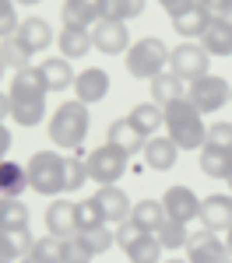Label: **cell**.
Masks as SVG:
<instances>
[{
    "mask_svg": "<svg viewBox=\"0 0 232 263\" xmlns=\"http://www.w3.org/2000/svg\"><path fill=\"white\" fill-rule=\"evenodd\" d=\"M166 137L176 144L180 151H201V147L208 144V123H204V116L190 105L187 95L166 105Z\"/></svg>",
    "mask_w": 232,
    "mask_h": 263,
    "instance_id": "6da1fadb",
    "label": "cell"
},
{
    "mask_svg": "<svg viewBox=\"0 0 232 263\" xmlns=\"http://www.w3.org/2000/svg\"><path fill=\"white\" fill-rule=\"evenodd\" d=\"M88 126H92V116H88V105L84 102H63L53 109V116L46 123V134H49V141L63 147V151H78L88 137Z\"/></svg>",
    "mask_w": 232,
    "mask_h": 263,
    "instance_id": "7a4b0ae2",
    "label": "cell"
},
{
    "mask_svg": "<svg viewBox=\"0 0 232 263\" xmlns=\"http://www.w3.org/2000/svg\"><path fill=\"white\" fill-rule=\"evenodd\" d=\"M169 53L172 49H166V42L155 39V35H145V39L130 42V49H127V74L137 78V81H151V78L166 74Z\"/></svg>",
    "mask_w": 232,
    "mask_h": 263,
    "instance_id": "3957f363",
    "label": "cell"
},
{
    "mask_svg": "<svg viewBox=\"0 0 232 263\" xmlns=\"http://www.w3.org/2000/svg\"><path fill=\"white\" fill-rule=\"evenodd\" d=\"M25 168H28V190H35L42 197H60L63 190H67L63 155H57V151H35Z\"/></svg>",
    "mask_w": 232,
    "mask_h": 263,
    "instance_id": "277c9868",
    "label": "cell"
},
{
    "mask_svg": "<svg viewBox=\"0 0 232 263\" xmlns=\"http://www.w3.org/2000/svg\"><path fill=\"white\" fill-rule=\"evenodd\" d=\"M187 99L201 116H211V112H218L222 105L232 102V84L218 74H204V78L187 84Z\"/></svg>",
    "mask_w": 232,
    "mask_h": 263,
    "instance_id": "5b68a950",
    "label": "cell"
},
{
    "mask_svg": "<svg viewBox=\"0 0 232 263\" xmlns=\"http://www.w3.org/2000/svg\"><path fill=\"white\" fill-rule=\"evenodd\" d=\"M127 158L120 147H113V144H99L95 151H88L84 155V165H88V179L99 182V186H116V179H123L127 172Z\"/></svg>",
    "mask_w": 232,
    "mask_h": 263,
    "instance_id": "8992f818",
    "label": "cell"
},
{
    "mask_svg": "<svg viewBox=\"0 0 232 263\" xmlns=\"http://www.w3.org/2000/svg\"><path fill=\"white\" fill-rule=\"evenodd\" d=\"M211 57L204 53V46L201 42H183V46H176L172 53H169V70L180 78L183 84L197 81V78H204L211 74Z\"/></svg>",
    "mask_w": 232,
    "mask_h": 263,
    "instance_id": "52a82bcc",
    "label": "cell"
},
{
    "mask_svg": "<svg viewBox=\"0 0 232 263\" xmlns=\"http://www.w3.org/2000/svg\"><path fill=\"white\" fill-rule=\"evenodd\" d=\"M187 260L190 263H232V253L225 239H218V232H190L187 239Z\"/></svg>",
    "mask_w": 232,
    "mask_h": 263,
    "instance_id": "ba28073f",
    "label": "cell"
},
{
    "mask_svg": "<svg viewBox=\"0 0 232 263\" xmlns=\"http://www.w3.org/2000/svg\"><path fill=\"white\" fill-rule=\"evenodd\" d=\"M162 207H166L169 221L190 224V221H197V214H201V197L190 186H169L162 193Z\"/></svg>",
    "mask_w": 232,
    "mask_h": 263,
    "instance_id": "9c48e42d",
    "label": "cell"
},
{
    "mask_svg": "<svg viewBox=\"0 0 232 263\" xmlns=\"http://www.w3.org/2000/svg\"><path fill=\"white\" fill-rule=\"evenodd\" d=\"M92 42L95 49L105 53V57H120L130 49V28L123 21H113V18H99L95 28H92Z\"/></svg>",
    "mask_w": 232,
    "mask_h": 263,
    "instance_id": "30bf717a",
    "label": "cell"
},
{
    "mask_svg": "<svg viewBox=\"0 0 232 263\" xmlns=\"http://www.w3.org/2000/svg\"><path fill=\"white\" fill-rule=\"evenodd\" d=\"M78 203L74 200H63V197H53V203L46 207V232L53 239H70L78 235V218H74Z\"/></svg>",
    "mask_w": 232,
    "mask_h": 263,
    "instance_id": "8fae6325",
    "label": "cell"
},
{
    "mask_svg": "<svg viewBox=\"0 0 232 263\" xmlns=\"http://www.w3.org/2000/svg\"><path fill=\"white\" fill-rule=\"evenodd\" d=\"M201 224L208 232H229L232 228V197L229 193H211L201 200Z\"/></svg>",
    "mask_w": 232,
    "mask_h": 263,
    "instance_id": "7c38bea8",
    "label": "cell"
},
{
    "mask_svg": "<svg viewBox=\"0 0 232 263\" xmlns=\"http://www.w3.org/2000/svg\"><path fill=\"white\" fill-rule=\"evenodd\" d=\"M105 144L120 147L127 158H130V155H141V151H145L148 137L134 126V123H130V116H120V120L109 123V130H105Z\"/></svg>",
    "mask_w": 232,
    "mask_h": 263,
    "instance_id": "4fadbf2b",
    "label": "cell"
},
{
    "mask_svg": "<svg viewBox=\"0 0 232 263\" xmlns=\"http://www.w3.org/2000/svg\"><path fill=\"white\" fill-rule=\"evenodd\" d=\"M109 95V74L102 67H84L81 74L74 78V99L84 105H95Z\"/></svg>",
    "mask_w": 232,
    "mask_h": 263,
    "instance_id": "5bb4252c",
    "label": "cell"
},
{
    "mask_svg": "<svg viewBox=\"0 0 232 263\" xmlns=\"http://www.w3.org/2000/svg\"><path fill=\"white\" fill-rule=\"evenodd\" d=\"M169 21H172V32H176L180 39H201V35L208 32V25H211V14L193 0L190 7L176 11V14H169Z\"/></svg>",
    "mask_w": 232,
    "mask_h": 263,
    "instance_id": "9a60e30c",
    "label": "cell"
},
{
    "mask_svg": "<svg viewBox=\"0 0 232 263\" xmlns=\"http://www.w3.org/2000/svg\"><path fill=\"white\" fill-rule=\"evenodd\" d=\"M95 203H99V211H102L105 224H123L127 218H130V211H134L130 197H127L120 186H99Z\"/></svg>",
    "mask_w": 232,
    "mask_h": 263,
    "instance_id": "2e32d148",
    "label": "cell"
},
{
    "mask_svg": "<svg viewBox=\"0 0 232 263\" xmlns=\"http://www.w3.org/2000/svg\"><path fill=\"white\" fill-rule=\"evenodd\" d=\"M14 39L35 57V53H46L49 42H57V35H53V28H49V21H46V18H25L18 25V32H14Z\"/></svg>",
    "mask_w": 232,
    "mask_h": 263,
    "instance_id": "e0dca14e",
    "label": "cell"
},
{
    "mask_svg": "<svg viewBox=\"0 0 232 263\" xmlns=\"http://www.w3.org/2000/svg\"><path fill=\"white\" fill-rule=\"evenodd\" d=\"M141 158H145V165L151 172H169V168L176 165V158H180V147L169 141L166 134H155V137H148Z\"/></svg>",
    "mask_w": 232,
    "mask_h": 263,
    "instance_id": "ac0fdd59",
    "label": "cell"
},
{
    "mask_svg": "<svg viewBox=\"0 0 232 263\" xmlns=\"http://www.w3.org/2000/svg\"><path fill=\"white\" fill-rule=\"evenodd\" d=\"M201 46L208 57H232V18H211Z\"/></svg>",
    "mask_w": 232,
    "mask_h": 263,
    "instance_id": "d6986e66",
    "label": "cell"
},
{
    "mask_svg": "<svg viewBox=\"0 0 232 263\" xmlns=\"http://www.w3.org/2000/svg\"><path fill=\"white\" fill-rule=\"evenodd\" d=\"M57 46H60V57L63 60H81L95 49L92 42V28H63L57 35Z\"/></svg>",
    "mask_w": 232,
    "mask_h": 263,
    "instance_id": "ffe728a7",
    "label": "cell"
},
{
    "mask_svg": "<svg viewBox=\"0 0 232 263\" xmlns=\"http://www.w3.org/2000/svg\"><path fill=\"white\" fill-rule=\"evenodd\" d=\"M11 120L18 126H39L46 120V99L35 95H11Z\"/></svg>",
    "mask_w": 232,
    "mask_h": 263,
    "instance_id": "44dd1931",
    "label": "cell"
},
{
    "mask_svg": "<svg viewBox=\"0 0 232 263\" xmlns=\"http://www.w3.org/2000/svg\"><path fill=\"white\" fill-rule=\"evenodd\" d=\"M201 172L211 179H232V151L204 144L201 147Z\"/></svg>",
    "mask_w": 232,
    "mask_h": 263,
    "instance_id": "7402d4cb",
    "label": "cell"
},
{
    "mask_svg": "<svg viewBox=\"0 0 232 263\" xmlns=\"http://www.w3.org/2000/svg\"><path fill=\"white\" fill-rule=\"evenodd\" d=\"M46 78H42V67H21L11 78V91L7 95H35V99H46Z\"/></svg>",
    "mask_w": 232,
    "mask_h": 263,
    "instance_id": "603a6c76",
    "label": "cell"
},
{
    "mask_svg": "<svg viewBox=\"0 0 232 263\" xmlns=\"http://www.w3.org/2000/svg\"><path fill=\"white\" fill-rule=\"evenodd\" d=\"M39 67H42V78H46V88H49V91H63V88L74 84V67H70V60H63V57H46Z\"/></svg>",
    "mask_w": 232,
    "mask_h": 263,
    "instance_id": "cb8c5ba5",
    "label": "cell"
},
{
    "mask_svg": "<svg viewBox=\"0 0 232 263\" xmlns=\"http://www.w3.org/2000/svg\"><path fill=\"white\" fill-rule=\"evenodd\" d=\"M148 84H151V102H155V105H162V109H166L169 102H176V99H183V95H187V84L180 81L172 70L158 74V78H151Z\"/></svg>",
    "mask_w": 232,
    "mask_h": 263,
    "instance_id": "d4e9b609",
    "label": "cell"
},
{
    "mask_svg": "<svg viewBox=\"0 0 232 263\" xmlns=\"http://www.w3.org/2000/svg\"><path fill=\"white\" fill-rule=\"evenodd\" d=\"M130 123H134L145 137H155L158 126H166V109L155 105V102H141V105L130 109Z\"/></svg>",
    "mask_w": 232,
    "mask_h": 263,
    "instance_id": "484cf974",
    "label": "cell"
},
{
    "mask_svg": "<svg viewBox=\"0 0 232 263\" xmlns=\"http://www.w3.org/2000/svg\"><path fill=\"white\" fill-rule=\"evenodd\" d=\"M28 190V168L11 158L0 162V197H21Z\"/></svg>",
    "mask_w": 232,
    "mask_h": 263,
    "instance_id": "4316f807",
    "label": "cell"
},
{
    "mask_svg": "<svg viewBox=\"0 0 232 263\" xmlns=\"http://www.w3.org/2000/svg\"><path fill=\"white\" fill-rule=\"evenodd\" d=\"M130 221H137L145 232H158L162 228V221H166V207H162V200H151V197H145V200L134 203V211H130Z\"/></svg>",
    "mask_w": 232,
    "mask_h": 263,
    "instance_id": "83f0119b",
    "label": "cell"
},
{
    "mask_svg": "<svg viewBox=\"0 0 232 263\" xmlns=\"http://www.w3.org/2000/svg\"><path fill=\"white\" fill-rule=\"evenodd\" d=\"M18 263H63V239H53V235H42L32 242L28 256Z\"/></svg>",
    "mask_w": 232,
    "mask_h": 263,
    "instance_id": "f1b7e54d",
    "label": "cell"
},
{
    "mask_svg": "<svg viewBox=\"0 0 232 263\" xmlns=\"http://www.w3.org/2000/svg\"><path fill=\"white\" fill-rule=\"evenodd\" d=\"M14 228H28V207L21 203V197H0V232Z\"/></svg>",
    "mask_w": 232,
    "mask_h": 263,
    "instance_id": "f546056e",
    "label": "cell"
},
{
    "mask_svg": "<svg viewBox=\"0 0 232 263\" xmlns=\"http://www.w3.org/2000/svg\"><path fill=\"white\" fill-rule=\"evenodd\" d=\"M123 253L130 263H162V246H158V239L151 232H145L141 239H134Z\"/></svg>",
    "mask_w": 232,
    "mask_h": 263,
    "instance_id": "4dcf8cb0",
    "label": "cell"
},
{
    "mask_svg": "<svg viewBox=\"0 0 232 263\" xmlns=\"http://www.w3.org/2000/svg\"><path fill=\"white\" fill-rule=\"evenodd\" d=\"M60 18H63V28H95V21H99L88 7H81L78 0H63Z\"/></svg>",
    "mask_w": 232,
    "mask_h": 263,
    "instance_id": "1f68e13d",
    "label": "cell"
},
{
    "mask_svg": "<svg viewBox=\"0 0 232 263\" xmlns=\"http://www.w3.org/2000/svg\"><path fill=\"white\" fill-rule=\"evenodd\" d=\"M145 14V0H105V11L102 18H113V21H134Z\"/></svg>",
    "mask_w": 232,
    "mask_h": 263,
    "instance_id": "d6a6232c",
    "label": "cell"
},
{
    "mask_svg": "<svg viewBox=\"0 0 232 263\" xmlns=\"http://www.w3.org/2000/svg\"><path fill=\"white\" fill-rule=\"evenodd\" d=\"M155 239H158V246L162 249H183L190 239V232H187V224H176V221H162V228L155 232Z\"/></svg>",
    "mask_w": 232,
    "mask_h": 263,
    "instance_id": "836d02e7",
    "label": "cell"
},
{
    "mask_svg": "<svg viewBox=\"0 0 232 263\" xmlns=\"http://www.w3.org/2000/svg\"><path fill=\"white\" fill-rule=\"evenodd\" d=\"M74 218H78V232H92V228H102V224H105V218H102V211H99V203H95V197L78 200Z\"/></svg>",
    "mask_w": 232,
    "mask_h": 263,
    "instance_id": "e575fe53",
    "label": "cell"
},
{
    "mask_svg": "<svg viewBox=\"0 0 232 263\" xmlns=\"http://www.w3.org/2000/svg\"><path fill=\"white\" fill-rule=\"evenodd\" d=\"M0 60L7 63V67H14V70H21V67H32V63H28V60H32V53L11 35V39H0Z\"/></svg>",
    "mask_w": 232,
    "mask_h": 263,
    "instance_id": "d590c367",
    "label": "cell"
},
{
    "mask_svg": "<svg viewBox=\"0 0 232 263\" xmlns=\"http://www.w3.org/2000/svg\"><path fill=\"white\" fill-rule=\"evenodd\" d=\"M63 179H67V190H81L88 182V165H84V158L78 151L63 158Z\"/></svg>",
    "mask_w": 232,
    "mask_h": 263,
    "instance_id": "8d00e7d4",
    "label": "cell"
},
{
    "mask_svg": "<svg viewBox=\"0 0 232 263\" xmlns=\"http://www.w3.org/2000/svg\"><path fill=\"white\" fill-rule=\"evenodd\" d=\"M81 239H84V246L95 253V256H102V253H109L113 246H116V232H109V228H92V232H81Z\"/></svg>",
    "mask_w": 232,
    "mask_h": 263,
    "instance_id": "74e56055",
    "label": "cell"
},
{
    "mask_svg": "<svg viewBox=\"0 0 232 263\" xmlns=\"http://www.w3.org/2000/svg\"><path fill=\"white\" fill-rule=\"evenodd\" d=\"M92 260H95V253L84 246L81 232L70 235V239H63V263H92Z\"/></svg>",
    "mask_w": 232,
    "mask_h": 263,
    "instance_id": "f35d334b",
    "label": "cell"
},
{
    "mask_svg": "<svg viewBox=\"0 0 232 263\" xmlns=\"http://www.w3.org/2000/svg\"><path fill=\"white\" fill-rule=\"evenodd\" d=\"M18 11H14V0H0V39H11L18 32Z\"/></svg>",
    "mask_w": 232,
    "mask_h": 263,
    "instance_id": "ab89813d",
    "label": "cell"
},
{
    "mask_svg": "<svg viewBox=\"0 0 232 263\" xmlns=\"http://www.w3.org/2000/svg\"><path fill=\"white\" fill-rule=\"evenodd\" d=\"M208 144L232 151V123H211L208 126Z\"/></svg>",
    "mask_w": 232,
    "mask_h": 263,
    "instance_id": "60d3db41",
    "label": "cell"
},
{
    "mask_svg": "<svg viewBox=\"0 0 232 263\" xmlns=\"http://www.w3.org/2000/svg\"><path fill=\"white\" fill-rule=\"evenodd\" d=\"M211 18H232V0H197Z\"/></svg>",
    "mask_w": 232,
    "mask_h": 263,
    "instance_id": "b9f144b4",
    "label": "cell"
},
{
    "mask_svg": "<svg viewBox=\"0 0 232 263\" xmlns=\"http://www.w3.org/2000/svg\"><path fill=\"white\" fill-rule=\"evenodd\" d=\"M0 263H18V253H14V246L4 232H0Z\"/></svg>",
    "mask_w": 232,
    "mask_h": 263,
    "instance_id": "7bdbcfd3",
    "label": "cell"
},
{
    "mask_svg": "<svg viewBox=\"0 0 232 263\" xmlns=\"http://www.w3.org/2000/svg\"><path fill=\"white\" fill-rule=\"evenodd\" d=\"M7 151H11V130L0 123V162L7 158Z\"/></svg>",
    "mask_w": 232,
    "mask_h": 263,
    "instance_id": "ee69618b",
    "label": "cell"
},
{
    "mask_svg": "<svg viewBox=\"0 0 232 263\" xmlns=\"http://www.w3.org/2000/svg\"><path fill=\"white\" fill-rule=\"evenodd\" d=\"M162 4V11H169V14H176V11H183V7H190L193 0H158Z\"/></svg>",
    "mask_w": 232,
    "mask_h": 263,
    "instance_id": "f6af8a7d",
    "label": "cell"
},
{
    "mask_svg": "<svg viewBox=\"0 0 232 263\" xmlns=\"http://www.w3.org/2000/svg\"><path fill=\"white\" fill-rule=\"evenodd\" d=\"M78 4H81V7H88L95 18H102V11H105V0H78Z\"/></svg>",
    "mask_w": 232,
    "mask_h": 263,
    "instance_id": "bcb514c9",
    "label": "cell"
},
{
    "mask_svg": "<svg viewBox=\"0 0 232 263\" xmlns=\"http://www.w3.org/2000/svg\"><path fill=\"white\" fill-rule=\"evenodd\" d=\"M4 116H11V95L0 91V123H4Z\"/></svg>",
    "mask_w": 232,
    "mask_h": 263,
    "instance_id": "7dc6e473",
    "label": "cell"
},
{
    "mask_svg": "<svg viewBox=\"0 0 232 263\" xmlns=\"http://www.w3.org/2000/svg\"><path fill=\"white\" fill-rule=\"evenodd\" d=\"M14 4H21V7H35V4H42V0H14Z\"/></svg>",
    "mask_w": 232,
    "mask_h": 263,
    "instance_id": "c3c4849f",
    "label": "cell"
},
{
    "mask_svg": "<svg viewBox=\"0 0 232 263\" xmlns=\"http://www.w3.org/2000/svg\"><path fill=\"white\" fill-rule=\"evenodd\" d=\"M225 246H229V253H232V228L225 232Z\"/></svg>",
    "mask_w": 232,
    "mask_h": 263,
    "instance_id": "681fc988",
    "label": "cell"
},
{
    "mask_svg": "<svg viewBox=\"0 0 232 263\" xmlns=\"http://www.w3.org/2000/svg\"><path fill=\"white\" fill-rule=\"evenodd\" d=\"M162 263H190V260H180V256H172V260H162Z\"/></svg>",
    "mask_w": 232,
    "mask_h": 263,
    "instance_id": "f907efd6",
    "label": "cell"
},
{
    "mask_svg": "<svg viewBox=\"0 0 232 263\" xmlns=\"http://www.w3.org/2000/svg\"><path fill=\"white\" fill-rule=\"evenodd\" d=\"M4 70H7V63H4V60H0V78H4Z\"/></svg>",
    "mask_w": 232,
    "mask_h": 263,
    "instance_id": "816d5d0a",
    "label": "cell"
},
{
    "mask_svg": "<svg viewBox=\"0 0 232 263\" xmlns=\"http://www.w3.org/2000/svg\"><path fill=\"white\" fill-rule=\"evenodd\" d=\"M229 197H232V179H229Z\"/></svg>",
    "mask_w": 232,
    "mask_h": 263,
    "instance_id": "f5cc1de1",
    "label": "cell"
}]
</instances>
